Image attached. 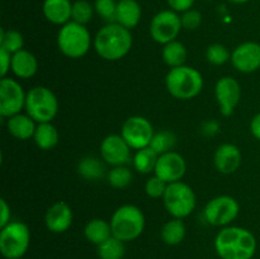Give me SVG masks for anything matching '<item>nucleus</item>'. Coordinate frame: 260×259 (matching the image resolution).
Returning a JSON list of instances; mask_svg holds the SVG:
<instances>
[{
	"instance_id": "1",
	"label": "nucleus",
	"mask_w": 260,
	"mask_h": 259,
	"mask_svg": "<svg viewBox=\"0 0 260 259\" xmlns=\"http://www.w3.org/2000/svg\"><path fill=\"white\" fill-rule=\"evenodd\" d=\"M213 245L221 259H253L258 243L250 230L229 225L218 231Z\"/></svg>"
},
{
	"instance_id": "2",
	"label": "nucleus",
	"mask_w": 260,
	"mask_h": 259,
	"mask_svg": "<svg viewBox=\"0 0 260 259\" xmlns=\"http://www.w3.org/2000/svg\"><path fill=\"white\" fill-rule=\"evenodd\" d=\"M134 37L131 30L118 23H107L93 38V47L101 58L118 61L126 57L132 50Z\"/></svg>"
},
{
	"instance_id": "3",
	"label": "nucleus",
	"mask_w": 260,
	"mask_h": 259,
	"mask_svg": "<svg viewBox=\"0 0 260 259\" xmlns=\"http://www.w3.org/2000/svg\"><path fill=\"white\" fill-rule=\"evenodd\" d=\"M205 80L197 69L183 65L170 69L165 76V86L170 95L179 101H190L202 91Z\"/></svg>"
},
{
	"instance_id": "4",
	"label": "nucleus",
	"mask_w": 260,
	"mask_h": 259,
	"mask_svg": "<svg viewBox=\"0 0 260 259\" xmlns=\"http://www.w3.org/2000/svg\"><path fill=\"white\" fill-rule=\"evenodd\" d=\"M112 235L123 243H129L142 235L146 225L145 215L137 206L122 205L111 216Z\"/></svg>"
},
{
	"instance_id": "5",
	"label": "nucleus",
	"mask_w": 260,
	"mask_h": 259,
	"mask_svg": "<svg viewBox=\"0 0 260 259\" xmlns=\"http://www.w3.org/2000/svg\"><path fill=\"white\" fill-rule=\"evenodd\" d=\"M56 41L60 52L69 58L84 57L93 45L91 35L86 25L73 20L61 25Z\"/></svg>"
},
{
	"instance_id": "6",
	"label": "nucleus",
	"mask_w": 260,
	"mask_h": 259,
	"mask_svg": "<svg viewBox=\"0 0 260 259\" xmlns=\"http://www.w3.org/2000/svg\"><path fill=\"white\" fill-rule=\"evenodd\" d=\"M24 109L37 123L52 122L58 113L57 96L47 86H35L27 91Z\"/></svg>"
},
{
	"instance_id": "7",
	"label": "nucleus",
	"mask_w": 260,
	"mask_h": 259,
	"mask_svg": "<svg viewBox=\"0 0 260 259\" xmlns=\"http://www.w3.org/2000/svg\"><path fill=\"white\" fill-rule=\"evenodd\" d=\"M162 203L172 217L184 220L196 210L197 197L193 188L180 180L168 184L167 190L162 196Z\"/></svg>"
},
{
	"instance_id": "8",
	"label": "nucleus",
	"mask_w": 260,
	"mask_h": 259,
	"mask_svg": "<svg viewBox=\"0 0 260 259\" xmlns=\"http://www.w3.org/2000/svg\"><path fill=\"white\" fill-rule=\"evenodd\" d=\"M30 244V230L22 221H10L0 230V253L5 259L23 258Z\"/></svg>"
},
{
	"instance_id": "9",
	"label": "nucleus",
	"mask_w": 260,
	"mask_h": 259,
	"mask_svg": "<svg viewBox=\"0 0 260 259\" xmlns=\"http://www.w3.org/2000/svg\"><path fill=\"white\" fill-rule=\"evenodd\" d=\"M240 212V205L234 197L228 195L217 196L208 201L203 210V217L211 226H229Z\"/></svg>"
},
{
	"instance_id": "10",
	"label": "nucleus",
	"mask_w": 260,
	"mask_h": 259,
	"mask_svg": "<svg viewBox=\"0 0 260 259\" xmlns=\"http://www.w3.org/2000/svg\"><path fill=\"white\" fill-rule=\"evenodd\" d=\"M183 29L180 15L172 9L156 13L150 22V36L160 45H165L177 40Z\"/></svg>"
},
{
	"instance_id": "11",
	"label": "nucleus",
	"mask_w": 260,
	"mask_h": 259,
	"mask_svg": "<svg viewBox=\"0 0 260 259\" xmlns=\"http://www.w3.org/2000/svg\"><path fill=\"white\" fill-rule=\"evenodd\" d=\"M24 91L20 83L12 78L0 79V116L4 118L22 113L25 106Z\"/></svg>"
},
{
	"instance_id": "12",
	"label": "nucleus",
	"mask_w": 260,
	"mask_h": 259,
	"mask_svg": "<svg viewBox=\"0 0 260 259\" xmlns=\"http://www.w3.org/2000/svg\"><path fill=\"white\" fill-rule=\"evenodd\" d=\"M154 134L152 123L146 117H128L122 124L121 135L132 150H140L150 146Z\"/></svg>"
},
{
	"instance_id": "13",
	"label": "nucleus",
	"mask_w": 260,
	"mask_h": 259,
	"mask_svg": "<svg viewBox=\"0 0 260 259\" xmlns=\"http://www.w3.org/2000/svg\"><path fill=\"white\" fill-rule=\"evenodd\" d=\"M215 98L217 101L220 113L230 117L241 99V86L233 76H222L215 85Z\"/></svg>"
},
{
	"instance_id": "14",
	"label": "nucleus",
	"mask_w": 260,
	"mask_h": 259,
	"mask_svg": "<svg viewBox=\"0 0 260 259\" xmlns=\"http://www.w3.org/2000/svg\"><path fill=\"white\" fill-rule=\"evenodd\" d=\"M154 173L167 184L180 182L187 173V163L179 152L173 150L159 155Z\"/></svg>"
},
{
	"instance_id": "15",
	"label": "nucleus",
	"mask_w": 260,
	"mask_h": 259,
	"mask_svg": "<svg viewBox=\"0 0 260 259\" xmlns=\"http://www.w3.org/2000/svg\"><path fill=\"white\" fill-rule=\"evenodd\" d=\"M131 150L121 134H112L102 141L101 156L102 160L111 167L126 165L131 160Z\"/></svg>"
},
{
	"instance_id": "16",
	"label": "nucleus",
	"mask_w": 260,
	"mask_h": 259,
	"mask_svg": "<svg viewBox=\"0 0 260 259\" xmlns=\"http://www.w3.org/2000/svg\"><path fill=\"white\" fill-rule=\"evenodd\" d=\"M230 61L239 73H255L260 69V43L254 41L240 43L231 52Z\"/></svg>"
},
{
	"instance_id": "17",
	"label": "nucleus",
	"mask_w": 260,
	"mask_h": 259,
	"mask_svg": "<svg viewBox=\"0 0 260 259\" xmlns=\"http://www.w3.org/2000/svg\"><path fill=\"white\" fill-rule=\"evenodd\" d=\"M74 213L69 203L57 201L47 208L45 215V225L53 234H62L73 225Z\"/></svg>"
},
{
	"instance_id": "18",
	"label": "nucleus",
	"mask_w": 260,
	"mask_h": 259,
	"mask_svg": "<svg viewBox=\"0 0 260 259\" xmlns=\"http://www.w3.org/2000/svg\"><path fill=\"white\" fill-rule=\"evenodd\" d=\"M243 155L234 144H221L213 154V165L221 174H233L240 168Z\"/></svg>"
},
{
	"instance_id": "19",
	"label": "nucleus",
	"mask_w": 260,
	"mask_h": 259,
	"mask_svg": "<svg viewBox=\"0 0 260 259\" xmlns=\"http://www.w3.org/2000/svg\"><path fill=\"white\" fill-rule=\"evenodd\" d=\"M42 12L48 22L61 27L71 20L73 3L70 0H45Z\"/></svg>"
},
{
	"instance_id": "20",
	"label": "nucleus",
	"mask_w": 260,
	"mask_h": 259,
	"mask_svg": "<svg viewBox=\"0 0 260 259\" xmlns=\"http://www.w3.org/2000/svg\"><path fill=\"white\" fill-rule=\"evenodd\" d=\"M10 71L19 79L33 78L38 71L37 57L24 48L13 53Z\"/></svg>"
},
{
	"instance_id": "21",
	"label": "nucleus",
	"mask_w": 260,
	"mask_h": 259,
	"mask_svg": "<svg viewBox=\"0 0 260 259\" xmlns=\"http://www.w3.org/2000/svg\"><path fill=\"white\" fill-rule=\"evenodd\" d=\"M141 18L142 9L137 0H118L116 23L131 30L139 25Z\"/></svg>"
},
{
	"instance_id": "22",
	"label": "nucleus",
	"mask_w": 260,
	"mask_h": 259,
	"mask_svg": "<svg viewBox=\"0 0 260 259\" xmlns=\"http://www.w3.org/2000/svg\"><path fill=\"white\" fill-rule=\"evenodd\" d=\"M36 123L37 122L33 121L27 113H18L7 118V130L14 139L25 141L35 135L37 128Z\"/></svg>"
},
{
	"instance_id": "23",
	"label": "nucleus",
	"mask_w": 260,
	"mask_h": 259,
	"mask_svg": "<svg viewBox=\"0 0 260 259\" xmlns=\"http://www.w3.org/2000/svg\"><path fill=\"white\" fill-rule=\"evenodd\" d=\"M84 236L89 243L94 245H101L112 236L111 222L103 218H91L84 228Z\"/></svg>"
},
{
	"instance_id": "24",
	"label": "nucleus",
	"mask_w": 260,
	"mask_h": 259,
	"mask_svg": "<svg viewBox=\"0 0 260 259\" xmlns=\"http://www.w3.org/2000/svg\"><path fill=\"white\" fill-rule=\"evenodd\" d=\"M33 140L38 149L47 151V150L53 149L58 144L60 135L52 122H45V123H37Z\"/></svg>"
},
{
	"instance_id": "25",
	"label": "nucleus",
	"mask_w": 260,
	"mask_h": 259,
	"mask_svg": "<svg viewBox=\"0 0 260 259\" xmlns=\"http://www.w3.org/2000/svg\"><path fill=\"white\" fill-rule=\"evenodd\" d=\"M187 48L179 41H172L169 43L162 45L161 50V57L162 61L169 66L170 69L179 68V66L185 65L187 61Z\"/></svg>"
},
{
	"instance_id": "26",
	"label": "nucleus",
	"mask_w": 260,
	"mask_h": 259,
	"mask_svg": "<svg viewBox=\"0 0 260 259\" xmlns=\"http://www.w3.org/2000/svg\"><path fill=\"white\" fill-rule=\"evenodd\" d=\"M106 163L95 156H85L80 159L78 163V173L81 178L86 180H95L102 179L106 174Z\"/></svg>"
},
{
	"instance_id": "27",
	"label": "nucleus",
	"mask_w": 260,
	"mask_h": 259,
	"mask_svg": "<svg viewBox=\"0 0 260 259\" xmlns=\"http://www.w3.org/2000/svg\"><path fill=\"white\" fill-rule=\"evenodd\" d=\"M161 240L167 245L174 246L182 243L187 234V228L182 218L172 217L162 225L161 228Z\"/></svg>"
},
{
	"instance_id": "28",
	"label": "nucleus",
	"mask_w": 260,
	"mask_h": 259,
	"mask_svg": "<svg viewBox=\"0 0 260 259\" xmlns=\"http://www.w3.org/2000/svg\"><path fill=\"white\" fill-rule=\"evenodd\" d=\"M157 159H159V154H156L151 147L147 146L144 149L136 150L134 157H132V164H134L136 172L141 173V174H150V173L155 172Z\"/></svg>"
},
{
	"instance_id": "29",
	"label": "nucleus",
	"mask_w": 260,
	"mask_h": 259,
	"mask_svg": "<svg viewBox=\"0 0 260 259\" xmlns=\"http://www.w3.org/2000/svg\"><path fill=\"white\" fill-rule=\"evenodd\" d=\"M175 145H177V136L169 130L155 132L151 142H150V147L159 155L173 151Z\"/></svg>"
},
{
	"instance_id": "30",
	"label": "nucleus",
	"mask_w": 260,
	"mask_h": 259,
	"mask_svg": "<svg viewBox=\"0 0 260 259\" xmlns=\"http://www.w3.org/2000/svg\"><path fill=\"white\" fill-rule=\"evenodd\" d=\"M96 251L101 259H122L126 253V248H124L123 241L112 235L108 240L98 245Z\"/></svg>"
},
{
	"instance_id": "31",
	"label": "nucleus",
	"mask_w": 260,
	"mask_h": 259,
	"mask_svg": "<svg viewBox=\"0 0 260 259\" xmlns=\"http://www.w3.org/2000/svg\"><path fill=\"white\" fill-rule=\"evenodd\" d=\"M24 38L19 30L15 29H0V48L8 51L9 53H15L23 50Z\"/></svg>"
},
{
	"instance_id": "32",
	"label": "nucleus",
	"mask_w": 260,
	"mask_h": 259,
	"mask_svg": "<svg viewBox=\"0 0 260 259\" xmlns=\"http://www.w3.org/2000/svg\"><path fill=\"white\" fill-rule=\"evenodd\" d=\"M107 178L112 187L117 189H123L131 184L134 175H132L131 169L126 165H118V167H112V169L107 174Z\"/></svg>"
},
{
	"instance_id": "33",
	"label": "nucleus",
	"mask_w": 260,
	"mask_h": 259,
	"mask_svg": "<svg viewBox=\"0 0 260 259\" xmlns=\"http://www.w3.org/2000/svg\"><path fill=\"white\" fill-rule=\"evenodd\" d=\"M95 13L94 5H91L88 0H76L73 3V12H71V20L79 24L86 25Z\"/></svg>"
},
{
	"instance_id": "34",
	"label": "nucleus",
	"mask_w": 260,
	"mask_h": 259,
	"mask_svg": "<svg viewBox=\"0 0 260 259\" xmlns=\"http://www.w3.org/2000/svg\"><path fill=\"white\" fill-rule=\"evenodd\" d=\"M206 58L211 65L221 66L231 60V52L222 43H212L206 50Z\"/></svg>"
},
{
	"instance_id": "35",
	"label": "nucleus",
	"mask_w": 260,
	"mask_h": 259,
	"mask_svg": "<svg viewBox=\"0 0 260 259\" xmlns=\"http://www.w3.org/2000/svg\"><path fill=\"white\" fill-rule=\"evenodd\" d=\"M117 3L118 2L116 0H95L93 4L94 10L107 23H114L117 14Z\"/></svg>"
},
{
	"instance_id": "36",
	"label": "nucleus",
	"mask_w": 260,
	"mask_h": 259,
	"mask_svg": "<svg viewBox=\"0 0 260 259\" xmlns=\"http://www.w3.org/2000/svg\"><path fill=\"white\" fill-rule=\"evenodd\" d=\"M168 184L157 175H152L145 183V192L150 198H162Z\"/></svg>"
},
{
	"instance_id": "37",
	"label": "nucleus",
	"mask_w": 260,
	"mask_h": 259,
	"mask_svg": "<svg viewBox=\"0 0 260 259\" xmlns=\"http://www.w3.org/2000/svg\"><path fill=\"white\" fill-rule=\"evenodd\" d=\"M180 20H182V27L187 30H196L201 27L202 24L203 17L201 12L196 9H189L187 12L182 13L180 15Z\"/></svg>"
},
{
	"instance_id": "38",
	"label": "nucleus",
	"mask_w": 260,
	"mask_h": 259,
	"mask_svg": "<svg viewBox=\"0 0 260 259\" xmlns=\"http://www.w3.org/2000/svg\"><path fill=\"white\" fill-rule=\"evenodd\" d=\"M12 69V53L0 48V78H7Z\"/></svg>"
},
{
	"instance_id": "39",
	"label": "nucleus",
	"mask_w": 260,
	"mask_h": 259,
	"mask_svg": "<svg viewBox=\"0 0 260 259\" xmlns=\"http://www.w3.org/2000/svg\"><path fill=\"white\" fill-rule=\"evenodd\" d=\"M168 5L172 10L177 13H184L192 9L196 0H167Z\"/></svg>"
},
{
	"instance_id": "40",
	"label": "nucleus",
	"mask_w": 260,
	"mask_h": 259,
	"mask_svg": "<svg viewBox=\"0 0 260 259\" xmlns=\"http://www.w3.org/2000/svg\"><path fill=\"white\" fill-rule=\"evenodd\" d=\"M201 132L207 137L216 136L220 132V123L217 121H213V119L203 122L202 126H201Z\"/></svg>"
},
{
	"instance_id": "41",
	"label": "nucleus",
	"mask_w": 260,
	"mask_h": 259,
	"mask_svg": "<svg viewBox=\"0 0 260 259\" xmlns=\"http://www.w3.org/2000/svg\"><path fill=\"white\" fill-rule=\"evenodd\" d=\"M10 217H12V210H10V206L8 205L7 201L4 198L0 200V228L5 226L7 223H9Z\"/></svg>"
},
{
	"instance_id": "42",
	"label": "nucleus",
	"mask_w": 260,
	"mask_h": 259,
	"mask_svg": "<svg viewBox=\"0 0 260 259\" xmlns=\"http://www.w3.org/2000/svg\"><path fill=\"white\" fill-rule=\"evenodd\" d=\"M250 132L258 141H260V112L251 118Z\"/></svg>"
},
{
	"instance_id": "43",
	"label": "nucleus",
	"mask_w": 260,
	"mask_h": 259,
	"mask_svg": "<svg viewBox=\"0 0 260 259\" xmlns=\"http://www.w3.org/2000/svg\"><path fill=\"white\" fill-rule=\"evenodd\" d=\"M228 2L233 3V4H245V3L250 2V0H228Z\"/></svg>"
},
{
	"instance_id": "44",
	"label": "nucleus",
	"mask_w": 260,
	"mask_h": 259,
	"mask_svg": "<svg viewBox=\"0 0 260 259\" xmlns=\"http://www.w3.org/2000/svg\"><path fill=\"white\" fill-rule=\"evenodd\" d=\"M18 259H23V258H18Z\"/></svg>"
},
{
	"instance_id": "45",
	"label": "nucleus",
	"mask_w": 260,
	"mask_h": 259,
	"mask_svg": "<svg viewBox=\"0 0 260 259\" xmlns=\"http://www.w3.org/2000/svg\"><path fill=\"white\" fill-rule=\"evenodd\" d=\"M208 2H210V0H208Z\"/></svg>"
}]
</instances>
